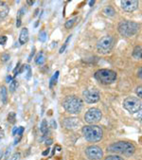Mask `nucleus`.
Segmentation results:
<instances>
[{
    "instance_id": "nucleus-26",
    "label": "nucleus",
    "mask_w": 142,
    "mask_h": 160,
    "mask_svg": "<svg viewBox=\"0 0 142 160\" xmlns=\"http://www.w3.org/2000/svg\"><path fill=\"white\" fill-rule=\"evenodd\" d=\"M47 38H48V34H47L46 31L45 30L40 31V33H39V40L41 42H46Z\"/></svg>"
},
{
    "instance_id": "nucleus-8",
    "label": "nucleus",
    "mask_w": 142,
    "mask_h": 160,
    "mask_svg": "<svg viewBox=\"0 0 142 160\" xmlns=\"http://www.w3.org/2000/svg\"><path fill=\"white\" fill-rule=\"evenodd\" d=\"M101 118H102L101 111L95 107L88 109L84 115V120L88 124H96L101 120Z\"/></svg>"
},
{
    "instance_id": "nucleus-36",
    "label": "nucleus",
    "mask_w": 142,
    "mask_h": 160,
    "mask_svg": "<svg viewBox=\"0 0 142 160\" xmlns=\"http://www.w3.org/2000/svg\"><path fill=\"white\" fill-rule=\"evenodd\" d=\"M17 129H18V127H14V128H13V136H15V135H16V133H17Z\"/></svg>"
},
{
    "instance_id": "nucleus-22",
    "label": "nucleus",
    "mask_w": 142,
    "mask_h": 160,
    "mask_svg": "<svg viewBox=\"0 0 142 160\" xmlns=\"http://www.w3.org/2000/svg\"><path fill=\"white\" fill-rule=\"evenodd\" d=\"M17 86H18V82H17V81H16V80H13V81L11 82V83H10V87H9L10 92L13 93V92L17 89Z\"/></svg>"
},
{
    "instance_id": "nucleus-45",
    "label": "nucleus",
    "mask_w": 142,
    "mask_h": 160,
    "mask_svg": "<svg viewBox=\"0 0 142 160\" xmlns=\"http://www.w3.org/2000/svg\"><path fill=\"white\" fill-rule=\"evenodd\" d=\"M5 160H7V159H5Z\"/></svg>"
},
{
    "instance_id": "nucleus-25",
    "label": "nucleus",
    "mask_w": 142,
    "mask_h": 160,
    "mask_svg": "<svg viewBox=\"0 0 142 160\" xmlns=\"http://www.w3.org/2000/svg\"><path fill=\"white\" fill-rule=\"evenodd\" d=\"M70 39H71V35H69V36L67 37V39L65 40V42H64L63 46L60 48V50H59V53H60V54H62V53H63V52H64V50H65V48H66V47H67L68 42L70 41Z\"/></svg>"
},
{
    "instance_id": "nucleus-41",
    "label": "nucleus",
    "mask_w": 142,
    "mask_h": 160,
    "mask_svg": "<svg viewBox=\"0 0 142 160\" xmlns=\"http://www.w3.org/2000/svg\"><path fill=\"white\" fill-rule=\"evenodd\" d=\"M94 3H95V1H89V5H90V7H92V6L94 5Z\"/></svg>"
},
{
    "instance_id": "nucleus-14",
    "label": "nucleus",
    "mask_w": 142,
    "mask_h": 160,
    "mask_svg": "<svg viewBox=\"0 0 142 160\" xmlns=\"http://www.w3.org/2000/svg\"><path fill=\"white\" fill-rule=\"evenodd\" d=\"M10 12V8L7 4H2L0 6V21L4 20Z\"/></svg>"
},
{
    "instance_id": "nucleus-16",
    "label": "nucleus",
    "mask_w": 142,
    "mask_h": 160,
    "mask_svg": "<svg viewBox=\"0 0 142 160\" xmlns=\"http://www.w3.org/2000/svg\"><path fill=\"white\" fill-rule=\"evenodd\" d=\"M25 15V9L22 8L18 11L17 12V16H16V27L17 28H20L21 25H22V18L23 16Z\"/></svg>"
},
{
    "instance_id": "nucleus-38",
    "label": "nucleus",
    "mask_w": 142,
    "mask_h": 160,
    "mask_svg": "<svg viewBox=\"0 0 142 160\" xmlns=\"http://www.w3.org/2000/svg\"><path fill=\"white\" fill-rule=\"evenodd\" d=\"M11 81H12V77H11V76H8V77L6 78V82H10Z\"/></svg>"
},
{
    "instance_id": "nucleus-20",
    "label": "nucleus",
    "mask_w": 142,
    "mask_h": 160,
    "mask_svg": "<svg viewBox=\"0 0 142 160\" xmlns=\"http://www.w3.org/2000/svg\"><path fill=\"white\" fill-rule=\"evenodd\" d=\"M40 130L44 135H46L48 132V121L46 119H43L41 126H40Z\"/></svg>"
},
{
    "instance_id": "nucleus-6",
    "label": "nucleus",
    "mask_w": 142,
    "mask_h": 160,
    "mask_svg": "<svg viewBox=\"0 0 142 160\" xmlns=\"http://www.w3.org/2000/svg\"><path fill=\"white\" fill-rule=\"evenodd\" d=\"M114 46H115L114 37L111 35H105L98 41L96 48L99 54L105 55V54H108L111 52Z\"/></svg>"
},
{
    "instance_id": "nucleus-40",
    "label": "nucleus",
    "mask_w": 142,
    "mask_h": 160,
    "mask_svg": "<svg viewBox=\"0 0 142 160\" xmlns=\"http://www.w3.org/2000/svg\"><path fill=\"white\" fill-rule=\"evenodd\" d=\"M4 137V133H3V131H0V138H2Z\"/></svg>"
},
{
    "instance_id": "nucleus-31",
    "label": "nucleus",
    "mask_w": 142,
    "mask_h": 160,
    "mask_svg": "<svg viewBox=\"0 0 142 160\" xmlns=\"http://www.w3.org/2000/svg\"><path fill=\"white\" fill-rule=\"evenodd\" d=\"M23 132H24V127H18V129H17V133H16V135H18L19 137H22V134H23Z\"/></svg>"
},
{
    "instance_id": "nucleus-1",
    "label": "nucleus",
    "mask_w": 142,
    "mask_h": 160,
    "mask_svg": "<svg viewBox=\"0 0 142 160\" xmlns=\"http://www.w3.org/2000/svg\"><path fill=\"white\" fill-rule=\"evenodd\" d=\"M82 133L84 138L89 142H99L103 138V130L96 124H89L83 127Z\"/></svg>"
},
{
    "instance_id": "nucleus-21",
    "label": "nucleus",
    "mask_w": 142,
    "mask_h": 160,
    "mask_svg": "<svg viewBox=\"0 0 142 160\" xmlns=\"http://www.w3.org/2000/svg\"><path fill=\"white\" fill-rule=\"evenodd\" d=\"M77 19H78L77 17H74V18H71V19L67 20V21L65 22V24H64L65 28H72L73 25L76 23V20H77Z\"/></svg>"
},
{
    "instance_id": "nucleus-7",
    "label": "nucleus",
    "mask_w": 142,
    "mask_h": 160,
    "mask_svg": "<svg viewBox=\"0 0 142 160\" xmlns=\"http://www.w3.org/2000/svg\"><path fill=\"white\" fill-rule=\"evenodd\" d=\"M123 107L130 113V114H135L137 112L141 111L142 102L139 98L136 97H127L123 101Z\"/></svg>"
},
{
    "instance_id": "nucleus-42",
    "label": "nucleus",
    "mask_w": 142,
    "mask_h": 160,
    "mask_svg": "<svg viewBox=\"0 0 142 160\" xmlns=\"http://www.w3.org/2000/svg\"><path fill=\"white\" fill-rule=\"evenodd\" d=\"M27 3H28V5H33L34 2H33V1H27Z\"/></svg>"
},
{
    "instance_id": "nucleus-5",
    "label": "nucleus",
    "mask_w": 142,
    "mask_h": 160,
    "mask_svg": "<svg viewBox=\"0 0 142 160\" xmlns=\"http://www.w3.org/2000/svg\"><path fill=\"white\" fill-rule=\"evenodd\" d=\"M94 77L98 82H99L102 84H111L114 82H116L118 75L114 70L103 68L96 71Z\"/></svg>"
},
{
    "instance_id": "nucleus-18",
    "label": "nucleus",
    "mask_w": 142,
    "mask_h": 160,
    "mask_svg": "<svg viewBox=\"0 0 142 160\" xmlns=\"http://www.w3.org/2000/svg\"><path fill=\"white\" fill-rule=\"evenodd\" d=\"M103 13L106 15V16H108V17H112L116 14V11L115 9L112 7V6H106L104 9H103Z\"/></svg>"
},
{
    "instance_id": "nucleus-11",
    "label": "nucleus",
    "mask_w": 142,
    "mask_h": 160,
    "mask_svg": "<svg viewBox=\"0 0 142 160\" xmlns=\"http://www.w3.org/2000/svg\"><path fill=\"white\" fill-rule=\"evenodd\" d=\"M121 8L126 12H133L135 10H137L139 2L136 0H131V1H127V0H122L120 1Z\"/></svg>"
},
{
    "instance_id": "nucleus-34",
    "label": "nucleus",
    "mask_w": 142,
    "mask_h": 160,
    "mask_svg": "<svg viewBox=\"0 0 142 160\" xmlns=\"http://www.w3.org/2000/svg\"><path fill=\"white\" fill-rule=\"evenodd\" d=\"M141 71H142V68H139V70H138V72H137V77H138L139 79H141V78H142V75H141Z\"/></svg>"
},
{
    "instance_id": "nucleus-13",
    "label": "nucleus",
    "mask_w": 142,
    "mask_h": 160,
    "mask_svg": "<svg viewBox=\"0 0 142 160\" xmlns=\"http://www.w3.org/2000/svg\"><path fill=\"white\" fill-rule=\"evenodd\" d=\"M29 38V33H28V29L27 28H22L20 35H19V44L20 45H25Z\"/></svg>"
},
{
    "instance_id": "nucleus-28",
    "label": "nucleus",
    "mask_w": 142,
    "mask_h": 160,
    "mask_svg": "<svg viewBox=\"0 0 142 160\" xmlns=\"http://www.w3.org/2000/svg\"><path fill=\"white\" fill-rule=\"evenodd\" d=\"M7 40H8L7 36L1 35V36H0V45H1V46H4V45L7 43Z\"/></svg>"
},
{
    "instance_id": "nucleus-4",
    "label": "nucleus",
    "mask_w": 142,
    "mask_h": 160,
    "mask_svg": "<svg viewBox=\"0 0 142 160\" xmlns=\"http://www.w3.org/2000/svg\"><path fill=\"white\" fill-rule=\"evenodd\" d=\"M140 25L134 21H122L118 26V30L120 35L124 37H132L139 30Z\"/></svg>"
},
{
    "instance_id": "nucleus-43",
    "label": "nucleus",
    "mask_w": 142,
    "mask_h": 160,
    "mask_svg": "<svg viewBox=\"0 0 142 160\" xmlns=\"http://www.w3.org/2000/svg\"><path fill=\"white\" fill-rule=\"evenodd\" d=\"M2 155H3V152H0V159H1Z\"/></svg>"
},
{
    "instance_id": "nucleus-9",
    "label": "nucleus",
    "mask_w": 142,
    "mask_h": 160,
    "mask_svg": "<svg viewBox=\"0 0 142 160\" xmlns=\"http://www.w3.org/2000/svg\"><path fill=\"white\" fill-rule=\"evenodd\" d=\"M83 98L87 103H96L100 100V94L96 88H87L83 92Z\"/></svg>"
},
{
    "instance_id": "nucleus-29",
    "label": "nucleus",
    "mask_w": 142,
    "mask_h": 160,
    "mask_svg": "<svg viewBox=\"0 0 142 160\" xmlns=\"http://www.w3.org/2000/svg\"><path fill=\"white\" fill-rule=\"evenodd\" d=\"M20 157H21L20 152H15V153L13 155V157H12L11 160H20Z\"/></svg>"
},
{
    "instance_id": "nucleus-33",
    "label": "nucleus",
    "mask_w": 142,
    "mask_h": 160,
    "mask_svg": "<svg viewBox=\"0 0 142 160\" xmlns=\"http://www.w3.org/2000/svg\"><path fill=\"white\" fill-rule=\"evenodd\" d=\"M1 59H2L3 62H7L10 59V55L9 54H3L2 57H1Z\"/></svg>"
},
{
    "instance_id": "nucleus-3",
    "label": "nucleus",
    "mask_w": 142,
    "mask_h": 160,
    "mask_svg": "<svg viewBox=\"0 0 142 160\" xmlns=\"http://www.w3.org/2000/svg\"><path fill=\"white\" fill-rule=\"evenodd\" d=\"M107 151L113 153H120L124 155H131L135 152V147L133 143L127 141H118L107 147Z\"/></svg>"
},
{
    "instance_id": "nucleus-32",
    "label": "nucleus",
    "mask_w": 142,
    "mask_h": 160,
    "mask_svg": "<svg viewBox=\"0 0 142 160\" xmlns=\"http://www.w3.org/2000/svg\"><path fill=\"white\" fill-rule=\"evenodd\" d=\"M135 92H136V94H137V96H138L139 98H141V97H142V93H141V85H139V86H137V87H136Z\"/></svg>"
},
{
    "instance_id": "nucleus-24",
    "label": "nucleus",
    "mask_w": 142,
    "mask_h": 160,
    "mask_svg": "<svg viewBox=\"0 0 142 160\" xmlns=\"http://www.w3.org/2000/svg\"><path fill=\"white\" fill-rule=\"evenodd\" d=\"M15 119H16V115H15V113L14 112H11L10 114H9V116H8V121L10 122V123H15Z\"/></svg>"
},
{
    "instance_id": "nucleus-44",
    "label": "nucleus",
    "mask_w": 142,
    "mask_h": 160,
    "mask_svg": "<svg viewBox=\"0 0 142 160\" xmlns=\"http://www.w3.org/2000/svg\"><path fill=\"white\" fill-rule=\"evenodd\" d=\"M2 4H3V2H1V1H0V6H1Z\"/></svg>"
},
{
    "instance_id": "nucleus-39",
    "label": "nucleus",
    "mask_w": 142,
    "mask_h": 160,
    "mask_svg": "<svg viewBox=\"0 0 142 160\" xmlns=\"http://www.w3.org/2000/svg\"><path fill=\"white\" fill-rule=\"evenodd\" d=\"M51 124H52V127L56 129V128H57V127H56V122H55L54 120H52V121H51Z\"/></svg>"
},
{
    "instance_id": "nucleus-2",
    "label": "nucleus",
    "mask_w": 142,
    "mask_h": 160,
    "mask_svg": "<svg viewBox=\"0 0 142 160\" xmlns=\"http://www.w3.org/2000/svg\"><path fill=\"white\" fill-rule=\"evenodd\" d=\"M62 104L63 109L68 114H72V115L79 114L84 107L83 101L80 98H78L77 96H67L63 101Z\"/></svg>"
},
{
    "instance_id": "nucleus-17",
    "label": "nucleus",
    "mask_w": 142,
    "mask_h": 160,
    "mask_svg": "<svg viewBox=\"0 0 142 160\" xmlns=\"http://www.w3.org/2000/svg\"><path fill=\"white\" fill-rule=\"evenodd\" d=\"M0 96H1V101L4 104L7 103L8 101V90L5 86H2L0 88Z\"/></svg>"
},
{
    "instance_id": "nucleus-35",
    "label": "nucleus",
    "mask_w": 142,
    "mask_h": 160,
    "mask_svg": "<svg viewBox=\"0 0 142 160\" xmlns=\"http://www.w3.org/2000/svg\"><path fill=\"white\" fill-rule=\"evenodd\" d=\"M50 144H52V139H51V138L46 141V145H47V146H49Z\"/></svg>"
},
{
    "instance_id": "nucleus-27",
    "label": "nucleus",
    "mask_w": 142,
    "mask_h": 160,
    "mask_svg": "<svg viewBox=\"0 0 142 160\" xmlns=\"http://www.w3.org/2000/svg\"><path fill=\"white\" fill-rule=\"evenodd\" d=\"M105 160H123L119 155H107L105 157Z\"/></svg>"
},
{
    "instance_id": "nucleus-23",
    "label": "nucleus",
    "mask_w": 142,
    "mask_h": 160,
    "mask_svg": "<svg viewBox=\"0 0 142 160\" xmlns=\"http://www.w3.org/2000/svg\"><path fill=\"white\" fill-rule=\"evenodd\" d=\"M59 71H56V73L53 75V77L50 79V84H49V86H50V88H52L53 87V85L54 84H56V82H57V79H58V77H59Z\"/></svg>"
},
{
    "instance_id": "nucleus-12",
    "label": "nucleus",
    "mask_w": 142,
    "mask_h": 160,
    "mask_svg": "<svg viewBox=\"0 0 142 160\" xmlns=\"http://www.w3.org/2000/svg\"><path fill=\"white\" fill-rule=\"evenodd\" d=\"M81 124V121L78 118H65L63 120V125L66 129H76Z\"/></svg>"
},
{
    "instance_id": "nucleus-10",
    "label": "nucleus",
    "mask_w": 142,
    "mask_h": 160,
    "mask_svg": "<svg viewBox=\"0 0 142 160\" xmlns=\"http://www.w3.org/2000/svg\"><path fill=\"white\" fill-rule=\"evenodd\" d=\"M85 154L91 160H100L103 157V151L99 146L91 145L85 149Z\"/></svg>"
},
{
    "instance_id": "nucleus-37",
    "label": "nucleus",
    "mask_w": 142,
    "mask_h": 160,
    "mask_svg": "<svg viewBox=\"0 0 142 160\" xmlns=\"http://www.w3.org/2000/svg\"><path fill=\"white\" fill-rule=\"evenodd\" d=\"M49 148H48V150L47 151H45V152H43V155H47V154H48L49 153Z\"/></svg>"
},
{
    "instance_id": "nucleus-30",
    "label": "nucleus",
    "mask_w": 142,
    "mask_h": 160,
    "mask_svg": "<svg viewBox=\"0 0 142 160\" xmlns=\"http://www.w3.org/2000/svg\"><path fill=\"white\" fill-rule=\"evenodd\" d=\"M34 54H35V48H32V50H31V52H30V54H29V56H28V62H31V59H32V57L34 56Z\"/></svg>"
},
{
    "instance_id": "nucleus-15",
    "label": "nucleus",
    "mask_w": 142,
    "mask_h": 160,
    "mask_svg": "<svg viewBox=\"0 0 142 160\" xmlns=\"http://www.w3.org/2000/svg\"><path fill=\"white\" fill-rule=\"evenodd\" d=\"M46 60H47L46 54L43 51H40L39 54L36 56V58H35V63H36L37 66H43L46 62Z\"/></svg>"
},
{
    "instance_id": "nucleus-19",
    "label": "nucleus",
    "mask_w": 142,
    "mask_h": 160,
    "mask_svg": "<svg viewBox=\"0 0 142 160\" xmlns=\"http://www.w3.org/2000/svg\"><path fill=\"white\" fill-rule=\"evenodd\" d=\"M141 53H142L141 46H136L133 50V57L136 60H140L141 59Z\"/></svg>"
}]
</instances>
